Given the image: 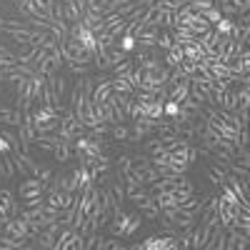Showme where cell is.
<instances>
[{
	"label": "cell",
	"instance_id": "cell-1",
	"mask_svg": "<svg viewBox=\"0 0 250 250\" xmlns=\"http://www.w3.org/2000/svg\"><path fill=\"white\" fill-rule=\"evenodd\" d=\"M180 243L175 235H150L145 243L133 245V250H178Z\"/></svg>",
	"mask_w": 250,
	"mask_h": 250
},
{
	"label": "cell",
	"instance_id": "cell-2",
	"mask_svg": "<svg viewBox=\"0 0 250 250\" xmlns=\"http://www.w3.org/2000/svg\"><path fill=\"white\" fill-rule=\"evenodd\" d=\"M18 213H20V208H18V203H15L13 190L3 188V190H0V223H5V220L15 218Z\"/></svg>",
	"mask_w": 250,
	"mask_h": 250
},
{
	"label": "cell",
	"instance_id": "cell-3",
	"mask_svg": "<svg viewBox=\"0 0 250 250\" xmlns=\"http://www.w3.org/2000/svg\"><path fill=\"white\" fill-rule=\"evenodd\" d=\"M43 190H45V183H40L33 175V178H25L23 183H20L18 195H20V200H30V198H40V195H43Z\"/></svg>",
	"mask_w": 250,
	"mask_h": 250
},
{
	"label": "cell",
	"instance_id": "cell-4",
	"mask_svg": "<svg viewBox=\"0 0 250 250\" xmlns=\"http://www.w3.org/2000/svg\"><path fill=\"white\" fill-rule=\"evenodd\" d=\"M135 203H138V208H140V215H143V218H148V220H158V218H160V205L155 203L153 193L145 195V198H140V200H135Z\"/></svg>",
	"mask_w": 250,
	"mask_h": 250
},
{
	"label": "cell",
	"instance_id": "cell-5",
	"mask_svg": "<svg viewBox=\"0 0 250 250\" xmlns=\"http://www.w3.org/2000/svg\"><path fill=\"white\" fill-rule=\"evenodd\" d=\"M158 33H160V28H158V25H148V28H143V30L135 35L138 48H155V43H158Z\"/></svg>",
	"mask_w": 250,
	"mask_h": 250
},
{
	"label": "cell",
	"instance_id": "cell-6",
	"mask_svg": "<svg viewBox=\"0 0 250 250\" xmlns=\"http://www.w3.org/2000/svg\"><path fill=\"white\" fill-rule=\"evenodd\" d=\"M188 95H190V78H180V80L170 83V93H168V98H170V100L183 103Z\"/></svg>",
	"mask_w": 250,
	"mask_h": 250
},
{
	"label": "cell",
	"instance_id": "cell-7",
	"mask_svg": "<svg viewBox=\"0 0 250 250\" xmlns=\"http://www.w3.org/2000/svg\"><path fill=\"white\" fill-rule=\"evenodd\" d=\"M83 25H85L88 30H93L95 35H100L103 30H105V15H103V13H93V10H85V15H83Z\"/></svg>",
	"mask_w": 250,
	"mask_h": 250
},
{
	"label": "cell",
	"instance_id": "cell-8",
	"mask_svg": "<svg viewBox=\"0 0 250 250\" xmlns=\"http://www.w3.org/2000/svg\"><path fill=\"white\" fill-rule=\"evenodd\" d=\"M230 233H225V250L228 248H238V250H243L245 245H248V233H243V230H238V228H228Z\"/></svg>",
	"mask_w": 250,
	"mask_h": 250
},
{
	"label": "cell",
	"instance_id": "cell-9",
	"mask_svg": "<svg viewBox=\"0 0 250 250\" xmlns=\"http://www.w3.org/2000/svg\"><path fill=\"white\" fill-rule=\"evenodd\" d=\"M100 83H95V88H93V103H105L110 95H113V85H110V80L108 78H98Z\"/></svg>",
	"mask_w": 250,
	"mask_h": 250
},
{
	"label": "cell",
	"instance_id": "cell-10",
	"mask_svg": "<svg viewBox=\"0 0 250 250\" xmlns=\"http://www.w3.org/2000/svg\"><path fill=\"white\" fill-rule=\"evenodd\" d=\"M0 123L20 128V123H23V110L20 108H0Z\"/></svg>",
	"mask_w": 250,
	"mask_h": 250
},
{
	"label": "cell",
	"instance_id": "cell-11",
	"mask_svg": "<svg viewBox=\"0 0 250 250\" xmlns=\"http://www.w3.org/2000/svg\"><path fill=\"white\" fill-rule=\"evenodd\" d=\"M183 45H178V43H173L168 50H165V68H178L180 65V62H183Z\"/></svg>",
	"mask_w": 250,
	"mask_h": 250
},
{
	"label": "cell",
	"instance_id": "cell-12",
	"mask_svg": "<svg viewBox=\"0 0 250 250\" xmlns=\"http://www.w3.org/2000/svg\"><path fill=\"white\" fill-rule=\"evenodd\" d=\"M158 28H165V30H173L175 28V10H168V8H160L158 15H155V23Z\"/></svg>",
	"mask_w": 250,
	"mask_h": 250
},
{
	"label": "cell",
	"instance_id": "cell-13",
	"mask_svg": "<svg viewBox=\"0 0 250 250\" xmlns=\"http://www.w3.org/2000/svg\"><path fill=\"white\" fill-rule=\"evenodd\" d=\"M110 85H113V93H130V95H135V85H133L130 75H115L110 80Z\"/></svg>",
	"mask_w": 250,
	"mask_h": 250
},
{
	"label": "cell",
	"instance_id": "cell-14",
	"mask_svg": "<svg viewBox=\"0 0 250 250\" xmlns=\"http://www.w3.org/2000/svg\"><path fill=\"white\" fill-rule=\"evenodd\" d=\"M40 45L30 43V45H20V50L15 53V60L18 62H25V65H30V62H35V55H38Z\"/></svg>",
	"mask_w": 250,
	"mask_h": 250
},
{
	"label": "cell",
	"instance_id": "cell-15",
	"mask_svg": "<svg viewBox=\"0 0 250 250\" xmlns=\"http://www.w3.org/2000/svg\"><path fill=\"white\" fill-rule=\"evenodd\" d=\"M153 198H155V203L160 205V210H165V208H175V205H178V195H175L173 190H155Z\"/></svg>",
	"mask_w": 250,
	"mask_h": 250
},
{
	"label": "cell",
	"instance_id": "cell-16",
	"mask_svg": "<svg viewBox=\"0 0 250 250\" xmlns=\"http://www.w3.org/2000/svg\"><path fill=\"white\" fill-rule=\"evenodd\" d=\"M73 178H75V183H78V193L83 190V188H88L90 183H93V178H90V170H88V165H78V168L73 170Z\"/></svg>",
	"mask_w": 250,
	"mask_h": 250
},
{
	"label": "cell",
	"instance_id": "cell-17",
	"mask_svg": "<svg viewBox=\"0 0 250 250\" xmlns=\"http://www.w3.org/2000/svg\"><path fill=\"white\" fill-rule=\"evenodd\" d=\"M160 153H165V148H163V140L155 135V138H145V155L148 158H155V155H160Z\"/></svg>",
	"mask_w": 250,
	"mask_h": 250
},
{
	"label": "cell",
	"instance_id": "cell-18",
	"mask_svg": "<svg viewBox=\"0 0 250 250\" xmlns=\"http://www.w3.org/2000/svg\"><path fill=\"white\" fill-rule=\"evenodd\" d=\"M110 135H113V140L128 143V140H130V128H128L125 123H118V125H113V128H110Z\"/></svg>",
	"mask_w": 250,
	"mask_h": 250
},
{
	"label": "cell",
	"instance_id": "cell-19",
	"mask_svg": "<svg viewBox=\"0 0 250 250\" xmlns=\"http://www.w3.org/2000/svg\"><path fill=\"white\" fill-rule=\"evenodd\" d=\"M55 183H58L60 190H65V193H78V183H75L73 173H70V175H60V178H55Z\"/></svg>",
	"mask_w": 250,
	"mask_h": 250
},
{
	"label": "cell",
	"instance_id": "cell-20",
	"mask_svg": "<svg viewBox=\"0 0 250 250\" xmlns=\"http://www.w3.org/2000/svg\"><path fill=\"white\" fill-rule=\"evenodd\" d=\"M220 188V198L228 203V205H235V208H240V200H238V195L233 193V188L228 185V183H223V185H218Z\"/></svg>",
	"mask_w": 250,
	"mask_h": 250
},
{
	"label": "cell",
	"instance_id": "cell-21",
	"mask_svg": "<svg viewBox=\"0 0 250 250\" xmlns=\"http://www.w3.org/2000/svg\"><path fill=\"white\" fill-rule=\"evenodd\" d=\"M233 228H238V230L250 235V215H248V210H238V215L233 220Z\"/></svg>",
	"mask_w": 250,
	"mask_h": 250
},
{
	"label": "cell",
	"instance_id": "cell-22",
	"mask_svg": "<svg viewBox=\"0 0 250 250\" xmlns=\"http://www.w3.org/2000/svg\"><path fill=\"white\" fill-rule=\"evenodd\" d=\"M118 48L120 50H125V53H135V48H138V43H135V35H120L118 38Z\"/></svg>",
	"mask_w": 250,
	"mask_h": 250
},
{
	"label": "cell",
	"instance_id": "cell-23",
	"mask_svg": "<svg viewBox=\"0 0 250 250\" xmlns=\"http://www.w3.org/2000/svg\"><path fill=\"white\" fill-rule=\"evenodd\" d=\"M133 68H135V60H133V55H130L128 60H123V62H118V65H113V73H115V75H130Z\"/></svg>",
	"mask_w": 250,
	"mask_h": 250
},
{
	"label": "cell",
	"instance_id": "cell-24",
	"mask_svg": "<svg viewBox=\"0 0 250 250\" xmlns=\"http://www.w3.org/2000/svg\"><path fill=\"white\" fill-rule=\"evenodd\" d=\"M180 105H183L188 113H193V115H200V113L205 110V108H203V103H198V100H195V98H190V95H188V98L180 103Z\"/></svg>",
	"mask_w": 250,
	"mask_h": 250
},
{
	"label": "cell",
	"instance_id": "cell-25",
	"mask_svg": "<svg viewBox=\"0 0 250 250\" xmlns=\"http://www.w3.org/2000/svg\"><path fill=\"white\" fill-rule=\"evenodd\" d=\"M143 225V215H138V213H133L130 215V220H128V225H125V233H123V238H130L138 228Z\"/></svg>",
	"mask_w": 250,
	"mask_h": 250
},
{
	"label": "cell",
	"instance_id": "cell-26",
	"mask_svg": "<svg viewBox=\"0 0 250 250\" xmlns=\"http://www.w3.org/2000/svg\"><path fill=\"white\" fill-rule=\"evenodd\" d=\"M178 110H180V103H175V100H170V98L163 103V118H175Z\"/></svg>",
	"mask_w": 250,
	"mask_h": 250
},
{
	"label": "cell",
	"instance_id": "cell-27",
	"mask_svg": "<svg viewBox=\"0 0 250 250\" xmlns=\"http://www.w3.org/2000/svg\"><path fill=\"white\" fill-rule=\"evenodd\" d=\"M230 28H233V18H220L218 23L213 25V30L220 33V35H228V33H230Z\"/></svg>",
	"mask_w": 250,
	"mask_h": 250
},
{
	"label": "cell",
	"instance_id": "cell-28",
	"mask_svg": "<svg viewBox=\"0 0 250 250\" xmlns=\"http://www.w3.org/2000/svg\"><path fill=\"white\" fill-rule=\"evenodd\" d=\"M200 15H203V18H205V20H208V23H210V25H215V23H218V20L223 18V13H220V8H215V5H213V8H208V10H203Z\"/></svg>",
	"mask_w": 250,
	"mask_h": 250
},
{
	"label": "cell",
	"instance_id": "cell-29",
	"mask_svg": "<svg viewBox=\"0 0 250 250\" xmlns=\"http://www.w3.org/2000/svg\"><path fill=\"white\" fill-rule=\"evenodd\" d=\"M95 248H98V250H123V243H118V240H103V238H98Z\"/></svg>",
	"mask_w": 250,
	"mask_h": 250
},
{
	"label": "cell",
	"instance_id": "cell-30",
	"mask_svg": "<svg viewBox=\"0 0 250 250\" xmlns=\"http://www.w3.org/2000/svg\"><path fill=\"white\" fill-rule=\"evenodd\" d=\"M0 165H3L5 178H15V163H13V155H5L3 160H0Z\"/></svg>",
	"mask_w": 250,
	"mask_h": 250
},
{
	"label": "cell",
	"instance_id": "cell-31",
	"mask_svg": "<svg viewBox=\"0 0 250 250\" xmlns=\"http://www.w3.org/2000/svg\"><path fill=\"white\" fill-rule=\"evenodd\" d=\"M250 105V85H243L238 90V108H248Z\"/></svg>",
	"mask_w": 250,
	"mask_h": 250
},
{
	"label": "cell",
	"instance_id": "cell-32",
	"mask_svg": "<svg viewBox=\"0 0 250 250\" xmlns=\"http://www.w3.org/2000/svg\"><path fill=\"white\" fill-rule=\"evenodd\" d=\"M155 3H158L160 8H168V10H180L188 0H155Z\"/></svg>",
	"mask_w": 250,
	"mask_h": 250
},
{
	"label": "cell",
	"instance_id": "cell-33",
	"mask_svg": "<svg viewBox=\"0 0 250 250\" xmlns=\"http://www.w3.org/2000/svg\"><path fill=\"white\" fill-rule=\"evenodd\" d=\"M68 68H70V73H75V75H80V78L88 75V65H80V62H68Z\"/></svg>",
	"mask_w": 250,
	"mask_h": 250
},
{
	"label": "cell",
	"instance_id": "cell-34",
	"mask_svg": "<svg viewBox=\"0 0 250 250\" xmlns=\"http://www.w3.org/2000/svg\"><path fill=\"white\" fill-rule=\"evenodd\" d=\"M35 178H38L40 183H50V178H53V170H50V168H40V173H38Z\"/></svg>",
	"mask_w": 250,
	"mask_h": 250
},
{
	"label": "cell",
	"instance_id": "cell-35",
	"mask_svg": "<svg viewBox=\"0 0 250 250\" xmlns=\"http://www.w3.org/2000/svg\"><path fill=\"white\" fill-rule=\"evenodd\" d=\"M230 3L235 5V10H238V15H240V13H248V5H250V0H230Z\"/></svg>",
	"mask_w": 250,
	"mask_h": 250
},
{
	"label": "cell",
	"instance_id": "cell-36",
	"mask_svg": "<svg viewBox=\"0 0 250 250\" xmlns=\"http://www.w3.org/2000/svg\"><path fill=\"white\" fill-rule=\"evenodd\" d=\"M10 150V143L3 138V135H0V153H8Z\"/></svg>",
	"mask_w": 250,
	"mask_h": 250
},
{
	"label": "cell",
	"instance_id": "cell-37",
	"mask_svg": "<svg viewBox=\"0 0 250 250\" xmlns=\"http://www.w3.org/2000/svg\"><path fill=\"white\" fill-rule=\"evenodd\" d=\"M0 235H3V223H0Z\"/></svg>",
	"mask_w": 250,
	"mask_h": 250
}]
</instances>
